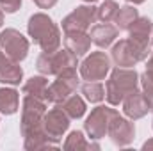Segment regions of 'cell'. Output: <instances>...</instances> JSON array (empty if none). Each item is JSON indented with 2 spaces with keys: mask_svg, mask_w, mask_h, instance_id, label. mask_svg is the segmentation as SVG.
<instances>
[{
  "mask_svg": "<svg viewBox=\"0 0 153 151\" xmlns=\"http://www.w3.org/2000/svg\"><path fill=\"white\" fill-rule=\"evenodd\" d=\"M2 25H4V11L0 9V27H2Z\"/></svg>",
  "mask_w": 153,
  "mask_h": 151,
  "instance_id": "obj_30",
  "label": "cell"
},
{
  "mask_svg": "<svg viewBox=\"0 0 153 151\" xmlns=\"http://www.w3.org/2000/svg\"><path fill=\"white\" fill-rule=\"evenodd\" d=\"M0 50L13 61H23L29 53V39L16 29H5L0 32Z\"/></svg>",
  "mask_w": 153,
  "mask_h": 151,
  "instance_id": "obj_7",
  "label": "cell"
},
{
  "mask_svg": "<svg viewBox=\"0 0 153 151\" xmlns=\"http://www.w3.org/2000/svg\"><path fill=\"white\" fill-rule=\"evenodd\" d=\"M70 128V115L64 112L59 105L52 110H46L43 115V130L53 144H59L64 133Z\"/></svg>",
  "mask_w": 153,
  "mask_h": 151,
  "instance_id": "obj_10",
  "label": "cell"
},
{
  "mask_svg": "<svg viewBox=\"0 0 153 151\" xmlns=\"http://www.w3.org/2000/svg\"><path fill=\"white\" fill-rule=\"evenodd\" d=\"M144 73L153 78V52H150V59H148V62H146V71H144Z\"/></svg>",
  "mask_w": 153,
  "mask_h": 151,
  "instance_id": "obj_27",
  "label": "cell"
},
{
  "mask_svg": "<svg viewBox=\"0 0 153 151\" xmlns=\"http://www.w3.org/2000/svg\"><path fill=\"white\" fill-rule=\"evenodd\" d=\"M20 109V96L16 89L11 87H2L0 89V112L5 115L16 114Z\"/></svg>",
  "mask_w": 153,
  "mask_h": 151,
  "instance_id": "obj_18",
  "label": "cell"
},
{
  "mask_svg": "<svg viewBox=\"0 0 153 151\" xmlns=\"http://www.w3.org/2000/svg\"><path fill=\"white\" fill-rule=\"evenodd\" d=\"M107 135L111 137V141L116 146L125 148V146L134 142V139H135V126H134L132 119H126V117L119 115V112H116L111 117Z\"/></svg>",
  "mask_w": 153,
  "mask_h": 151,
  "instance_id": "obj_12",
  "label": "cell"
},
{
  "mask_svg": "<svg viewBox=\"0 0 153 151\" xmlns=\"http://www.w3.org/2000/svg\"><path fill=\"white\" fill-rule=\"evenodd\" d=\"M96 20H98L96 7L93 4L78 5L62 20V30L64 32H87L91 23H94Z\"/></svg>",
  "mask_w": 153,
  "mask_h": 151,
  "instance_id": "obj_11",
  "label": "cell"
},
{
  "mask_svg": "<svg viewBox=\"0 0 153 151\" xmlns=\"http://www.w3.org/2000/svg\"><path fill=\"white\" fill-rule=\"evenodd\" d=\"M78 75L76 68H68L57 75V80L52 82L46 89V101L53 105H61L68 96H71L78 89Z\"/></svg>",
  "mask_w": 153,
  "mask_h": 151,
  "instance_id": "obj_5",
  "label": "cell"
},
{
  "mask_svg": "<svg viewBox=\"0 0 153 151\" xmlns=\"http://www.w3.org/2000/svg\"><path fill=\"white\" fill-rule=\"evenodd\" d=\"M27 32L43 52H55L61 46V30L45 13H36L29 18Z\"/></svg>",
  "mask_w": 153,
  "mask_h": 151,
  "instance_id": "obj_2",
  "label": "cell"
},
{
  "mask_svg": "<svg viewBox=\"0 0 153 151\" xmlns=\"http://www.w3.org/2000/svg\"><path fill=\"white\" fill-rule=\"evenodd\" d=\"M126 2H130V4H134V5H139V4H144L146 0H126Z\"/></svg>",
  "mask_w": 153,
  "mask_h": 151,
  "instance_id": "obj_29",
  "label": "cell"
},
{
  "mask_svg": "<svg viewBox=\"0 0 153 151\" xmlns=\"http://www.w3.org/2000/svg\"><path fill=\"white\" fill-rule=\"evenodd\" d=\"M152 32H153V21L150 18L139 16L128 29V39L146 55L150 53V41H152Z\"/></svg>",
  "mask_w": 153,
  "mask_h": 151,
  "instance_id": "obj_13",
  "label": "cell"
},
{
  "mask_svg": "<svg viewBox=\"0 0 153 151\" xmlns=\"http://www.w3.org/2000/svg\"><path fill=\"white\" fill-rule=\"evenodd\" d=\"M117 11H119L117 2H114V0H105L100 7H96V18L102 23H111V21H114Z\"/></svg>",
  "mask_w": 153,
  "mask_h": 151,
  "instance_id": "obj_24",
  "label": "cell"
},
{
  "mask_svg": "<svg viewBox=\"0 0 153 151\" xmlns=\"http://www.w3.org/2000/svg\"><path fill=\"white\" fill-rule=\"evenodd\" d=\"M34 4L38 5L39 9H52L57 4V0H34Z\"/></svg>",
  "mask_w": 153,
  "mask_h": 151,
  "instance_id": "obj_26",
  "label": "cell"
},
{
  "mask_svg": "<svg viewBox=\"0 0 153 151\" xmlns=\"http://www.w3.org/2000/svg\"><path fill=\"white\" fill-rule=\"evenodd\" d=\"M137 18H139V13H137V9L134 5H123V7H119V11H117V14H116V18H114L116 27L119 30H128L130 25Z\"/></svg>",
  "mask_w": 153,
  "mask_h": 151,
  "instance_id": "obj_22",
  "label": "cell"
},
{
  "mask_svg": "<svg viewBox=\"0 0 153 151\" xmlns=\"http://www.w3.org/2000/svg\"><path fill=\"white\" fill-rule=\"evenodd\" d=\"M117 112L116 109L111 107H105V105H100L96 109H93L91 114L87 115L85 123H84V130L85 133L93 139V141H100L107 135V130H109V123H111V117Z\"/></svg>",
  "mask_w": 153,
  "mask_h": 151,
  "instance_id": "obj_8",
  "label": "cell"
},
{
  "mask_svg": "<svg viewBox=\"0 0 153 151\" xmlns=\"http://www.w3.org/2000/svg\"><path fill=\"white\" fill-rule=\"evenodd\" d=\"M152 126H153V124H152Z\"/></svg>",
  "mask_w": 153,
  "mask_h": 151,
  "instance_id": "obj_33",
  "label": "cell"
},
{
  "mask_svg": "<svg viewBox=\"0 0 153 151\" xmlns=\"http://www.w3.org/2000/svg\"><path fill=\"white\" fill-rule=\"evenodd\" d=\"M46 112V101L25 94L23 103H22V121H20V130L23 137L41 133L43 130V115Z\"/></svg>",
  "mask_w": 153,
  "mask_h": 151,
  "instance_id": "obj_3",
  "label": "cell"
},
{
  "mask_svg": "<svg viewBox=\"0 0 153 151\" xmlns=\"http://www.w3.org/2000/svg\"><path fill=\"white\" fill-rule=\"evenodd\" d=\"M117 34H119V29L116 25H111V23H98L91 29V41L100 46V48H109L111 44H114V41L117 39Z\"/></svg>",
  "mask_w": 153,
  "mask_h": 151,
  "instance_id": "obj_16",
  "label": "cell"
},
{
  "mask_svg": "<svg viewBox=\"0 0 153 151\" xmlns=\"http://www.w3.org/2000/svg\"><path fill=\"white\" fill-rule=\"evenodd\" d=\"M46 89H48V80L45 75L39 76H30L25 84H23V93L25 94H30V96H36L46 101Z\"/></svg>",
  "mask_w": 153,
  "mask_h": 151,
  "instance_id": "obj_21",
  "label": "cell"
},
{
  "mask_svg": "<svg viewBox=\"0 0 153 151\" xmlns=\"http://www.w3.org/2000/svg\"><path fill=\"white\" fill-rule=\"evenodd\" d=\"M62 148L66 151H82V150H100V146L96 144V142H87L85 141V137H84V133L82 132H71L68 137H66V141H64V144H62Z\"/></svg>",
  "mask_w": 153,
  "mask_h": 151,
  "instance_id": "obj_19",
  "label": "cell"
},
{
  "mask_svg": "<svg viewBox=\"0 0 153 151\" xmlns=\"http://www.w3.org/2000/svg\"><path fill=\"white\" fill-rule=\"evenodd\" d=\"M84 2H87V4H93V2H96V0H84Z\"/></svg>",
  "mask_w": 153,
  "mask_h": 151,
  "instance_id": "obj_31",
  "label": "cell"
},
{
  "mask_svg": "<svg viewBox=\"0 0 153 151\" xmlns=\"http://www.w3.org/2000/svg\"><path fill=\"white\" fill-rule=\"evenodd\" d=\"M80 91H82L84 98L91 103H100L105 98V87L100 82H85L80 87Z\"/></svg>",
  "mask_w": 153,
  "mask_h": 151,
  "instance_id": "obj_23",
  "label": "cell"
},
{
  "mask_svg": "<svg viewBox=\"0 0 153 151\" xmlns=\"http://www.w3.org/2000/svg\"><path fill=\"white\" fill-rule=\"evenodd\" d=\"M143 150H153V139L146 141V142L143 144Z\"/></svg>",
  "mask_w": 153,
  "mask_h": 151,
  "instance_id": "obj_28",
  "label": "cell"
},
{
  "mask_svg": "<svg viewBox=\"0 0 153 151\" xmlns=\"http://www.w3.org/2000/svg\"><path fill=\"white\" fill-rule=\"evenodd\" d=\"M22 7V0H0V9L5 13H16Z\"/></svg>",
  "mask_w": 153,
  "mask_h": 151,
  "instance_id": "obj_25",
  "label": "cell"
},
{
  "mask_svg": "<svg viewBox=\"0 0 153 151\" xmlns=\"http://www.w3.org/2000/svg\"><path fill=\"white\" fill-rule=\"evenodd\" d=\"M91 43L93 41L87 32H64V44L76 57L85 55L91 48Z\"/></svg>",
  "mask_w": 153,
  "mask_h": 151,
  "instance_id": "obj_17",
  "label": "cell"
},
{
  "mask_svg": "<svg viewBox=\"0 0 153 151\" xmlns=\"http://www.w3.org/2000/svg\"><path fill=\"white\" fill-rule=\"evenodd\" d=\"M76 64H78V57L73 55L68 48L55 50V52H43L36 61L38 71L45 76H57L61 71H64L68 68H76Z\"/></svg>",
  "mask_w": 153,
  "mask_h": 151,
  "instance_id": "obj_4",
  "label": "cell"
},
{
  "mask_svg": "<svg viewBox=\"0 0 153 151\" xmlns=\"http://www.w3.org/2000/svg\"><path fill=\"white\" fill-rule=\"evenodd\" d=\"M148 59L144 52H141L130 39H119L111 50V61L117 68H134L137 62Z\"/></svg>",
  "mask_w": 153,
  "mask_h": 151,
  "instance_id": "obj_9",
  "label": "cell"
},
{
  "mask_svg": "<svg viewBox=\"0 0 153 151\" xmlns=\"http://www.w3.org/2000/svg\"><path fill=\"white\" fill-rule=\"evenodd\" d=\"M111 57L105 52H93L80 64V76L85 82H100L111 71Z\"/></svg>",
  "mask_w": 153,
  "mask_h": 151,
  "instance_id": "obj_6",
  "label": "cell"
},
{
  "mask_svg": "<svg viewBox=\"0 0 153 151\" xmlns=\"http://www.w3.org/2000/svg\"><path fill=\"white\" fill-rule=\"evenodd\" d=\"M150 43H152V46H153V32H152V41H150Z\"/></svg>",
  "mask_w": 153,
  "mask_h": 151,
  "instance_id": "obj_32",
  "label": "cell"
},
{
  "mask_svg": "<svg viewBox=\"0 0 153 151\" xmlns=\"http://www.w3.org/2000/svg\"><path fill=\"white\" fill-rule=\"evenodd\" d=\"M123 114L128 117V119H132V121H135V119H141V117H144L146 114L150 112V105H148V100H146V96H144V93L143 91H135V93H132V94H128L125 100H123Z\"/></svg>",
  "mask_w": 153,
  "mask_h": 151,
  "instance_id": "obj_14",
  "label": "cell"
},
{
  "mask_svg": "<svg viewBox=\"0 0 153 151\" xmlns=\"http://www.w3.org/2000/svg\"><path fill=\"white\" fill-rule=\"evenodd\" d=\"M23 78V70L18 61H13L0 50V82L5 85H18Z\"/></svg>",
  "mask_w": 153,
  "mask_h": 151,
  "instance_id": "obj_15",
  "label": "cell"
},
{
  "mask_svg": "<svg viewBox=\"0 0 153 151\" xmlns=\"http://www.w3.org/2000/svg\"><path fill=\"white\" fill-rule=\"evenodd\" d=\"M139 89V75L134 68H117L111 71V78L105 84V100L109 105L117 107L123 100Z\"/></svg>",
  "mask_w": 153,
  "mask_h": 151,
  "instance_id": "obj_1",
  "label": "cell"
},
{
  "mask_svg": "<svg viewBox=\"0 0 153 151\" xmlns=\"http://www.w3.org/2000/svg\"><path fill=\"white\" fill-rule=\"evenodd\" d=\"M59 107L70 115V119H80V117L85 114V109H87L84 98L78 96V94H71V96H68Z\"/></svg>",
  "mask_w": 153,
  "mask_h": 151,
  "instance_id": "obj_20",
  "label": "cell"
}]
</instances>
